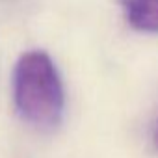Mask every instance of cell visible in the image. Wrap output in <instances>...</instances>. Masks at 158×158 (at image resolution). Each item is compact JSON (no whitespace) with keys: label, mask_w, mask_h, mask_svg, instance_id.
<instances>
[{"label":"cell","mask_w":158,"mask_h":158,"mask_svg":"<svg viewBox=\"0 0 158 158\" xmlns=\"http://www.w3.org/2000/svg\"><path fill=\"white\" fill-rule=\"evenodd\" d=\"M127 23L145 34H158V0H119Z\"/></svg>","instance_id":"7a4b0ae2"},{"label":"cell","mask_w":158,"mask_h":158,"mask_svg":"<svg viewBox=\"0 0 158 158\" xmlns=\"http://www.w3.org/2000/svg\"><path fill=\"white\" fill-rule=\"evenodd\" d=\"M13 101L19 115L39 130H54L65 112L58 69L43 50L23 54L13 71Z\"/></svg>","instance_id":"6da1fadb"},{"label":"cell","mask_w":158,"mask_h":158,"mask_svg":"<svg viewBox=\"0 0 158 158\" xmlns=\"http://www.w3.org/2000/svg\"><path fill=\"white\" fill-rule=\"evenodd\" d=\"M154 145L158 147V130H156V134H154Z\"/></svg>","instance_id":"3957f363"}]
</instances>
